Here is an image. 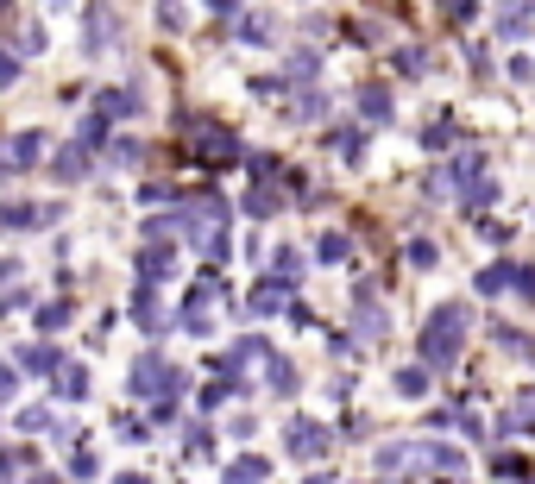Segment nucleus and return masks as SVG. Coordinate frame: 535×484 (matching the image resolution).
Returning a JSON list of instances; mask_svg holds the SVG:
<instances>
[{
	"label": "nucleus",
	"instance_id": "nucleus-33",
	"mask_svg": "<svg viewBox=\"0 0 535 484\" xmlns=\"http://www.w3.org/2000/svg\"><path fill=\"white\" fill-rule=\"evenodd\" d=\"M422 145H428V151H447V145H454V126L441 120V126H422Z\"/></svg>",
	"mask_w": 535,
	"mask_h": 484
},
{
	"label": "nucleus",
	"instance_id": "nucleus-17",
	"mask_svg": "<svg viewBox=\"0 0 535 484\" xmlns=\"http://www.w3.org/2000/svg\"><path fill=\"white\" fill-rule=\"evenodd\" d=\"M259 479H265V460H259V453H240V460L227 466V479H221V484H259Z\"/></svg>",
	"mask_w": 535,
	"mask_h": 484
},
{
	"label": "nucleus",
	"instance_id": "nucleus-7",
	"mask_svg": "<svg viewBox=\"0 0 535 484\" xmlns=\"http://www.w3.org/2000/svg\"><path fill=\"white\" fill-rule=\"evenodd\" d=\"M127 308H133V321L145 327V334H164V308H158V289H151V283H139Z\"/></svg>",
	"mask_w": 535,
	"mask_h": 484
},
{
	"label": "nucleus",
	"instance_id": "nucleus-10",
	"mask_svg": "<svg viewBox=\"0 0 535 484\" xmlns=\"http://www.w3.org/2000/svg\"><path fill=\"white\" fill-rule=\"evenodd\" d=\"M523 428L535 434V390H530V396H517V403L498 415V434H523Z\"/></svg>",
	"mask_w": 535,
	"mask_h": 484
},
{
	"label": "nucleus",
	"instance_id": "nucleus-23",
	"mask_svg": "<svg viewBox=\"0 0 535 484\" xmlns=\"http://www.w3.org/2000/svg\"><path fill=\"white\" fill-rule=\"evenodd\" d=\"M139 108H145V101H139L133 89H108V95H101V114H139Z\"/></svg>",
	"mask_w": 535,
	"mask_h": 484
},
{
	"label": "nucleus",
	"instance_id": "nucleus-19",
	"mask_svg": "<svg viewBox=\"0 0 535 484\" xmlns=\"http://www.w3.org/2000/svg\"><path fill=\"white\" fill-rule=\"evenodd\" d=\"M265 384H271V390H277V396H290V390H296V365H290V359H277V353H271V359H265Z\"/></svg>",
	"mask_w": 535,
	"mask_h": 484
},
{
	"label": "nucleus",
	"instance_id": "nucleus-8",
	"mask_svg": "<svg viewBox=\"0 0 535 484\" xmlns=\"http://www.w3.org/2000/svg\"><path fill=\"white\" fill-rule=\"evenodd\" d=\"M353 334H359V340H385V334H391V315H385L378 302H359V308H353Z\"/></svg>",
	"mask_w": 535,
	"mask_h": 484
},
{
	"label": "nucleus",
	"instance_id": "nucleus-45",
	"mask_svg": "<svg viewBox=\"0 0 535 484\" xmlns=\"http://www.w3.org/2000/svg\"><path fill=\"white\" fill-rule=\"evenodd\" d=\"M13 390H19V371H13V365H0V396H13Z\"/></svg>",
	"mask_w": 535,
	"mask_h": 484
},
{
	"label": "nucleus",
	"instance_id": "nucleus-36",
	"mask_svg": "<svg viewBox=\"0 0 535 484\" xmlns=\"http://www.w3.org/2000/svg\"><path fill=\"white\" fill-rule=\"evenodd\" d=\"M498 472H504V479H530V466H523L517 453H498Z\"/></svg>",
	"mask_w": 535,
	"mask_h": 484
},
{
	"label": "nucleus",
	"instance_id": "nucleus-14",
	"mask_svg": "<svg viewBox=\"0 0 535 484\" xmlns=\"http://www.w3.org/2000/svg\"><path fill=\"white\" fill-rule=\"evenodd\" d=\"M38 157H44V138H38V132H13L6 164H38Z\"/></svg>",
	"mask_w": 535,
	"mask_h": 484
},
{
	"label": "nucleus",
	"instance_id": "nucleus-1",
	"mask_svg": "<svg viewBox=\"0 0 535 484\" xmlns=\"http://www.w3.org/2000/svg\"><path fill=\"white\" fill-rule=\"evenodd\" d=\"M466 353V302H441L422 327V371H447Z\"/></svg>",
	"mask_w": 535,
	"mask_h": 484
},
{
	"label": "nucleus",
	"instance_id": "nucleus-32",
	"mask_svg": "<svg viewBox=\"0 0 535 484\" xmlns=\"http://www.w3.org/2000/svg\"><path fill=\"white\" fill-rule=\"evenodd\" d=\"M271 270H277V277H283V283H296V270H302V258H296V251H290V245H283V251H277V258H271Z\"/></svg>",
	"mask_w": 535,
	"mask_h": 484
},
{
	"label": "nucleus",
	"instance_id": "nucleus-22",
	"mask_svg": "<svg viewBox=\"0 0 535 484\" xmlns=\"http://www.w3.org/2000/svg\"><path fill=\"white\" fill-rule=\"evenodd\" d=\"M347 251H353V240H347V233H321V240H315V258H321V264H340Z\"/></svg>",
	"mask_w": 535,
	"mask_h": 484
},
{
	"label": "nucleus",
	"instance_id": "nucleus-46",
	"mask_svg": "<svg viewBox=\"0 0 535 484\" xmlns=\"http://www.w3.org/2000/svg\"><path fill=\"white\" fill-rule=\"evenodd\" d=\"M114 484H151V479H139V472H127V479H114Z\"/></svg>",
	"mask_w": 535,
	"mask_h": 484
},
{
	"label": "nucleus",
	"instance_id": "nucleus-3",
	"mask_svg": "<svg viewBox=\"0 0 535 484\" xmlns=\"http://www.w3.org/2000/svg\"><path fill=\"white\" fill-rule=\"evenodd\" d=\"M215 296H221V283L215 277H202L189 296H183V308H177V321L189 327V334H215Z\"/></svg>",
	"mask_w": 535,
	"mask_h": 484
},
{
	"label": "nucleus",
	"instance_id": "nucleus-39",
	"mask_svg": "<svg viewBox=\"0 0 535 484\" xmlns=\"http://www.w3.org/2000/svg\"><path fill=\"white\" fill-rule=\"evenodd\" d=\"M517 296H523V302H535V264H523V270H517Z\"/></svg>",
	"mask_w": 535,
	"mask_h": 484
},
{
	"label": "nucleus",
	"instance_id": "nucleus-16",
	"mask_svg": "<svg viewBox=\"0 0 535 484\" xmlns=\"http://www.w3.org/2000/svg\"><path fill=\"white\" fill-rule=\"evenodd\" d=\"M170 264H177V251H170V245H158V240L139 251V277H164Z\"/></svg>",
	"mask_w": 535,
	"mask_h": 484
},
{
	"label": "nucleus",
	"instance_id": "nucleus-11",
	"mask_svg": "<svg viewBox=\"0 0 535 484\" xmlns=\"http://www.w3.org/2000/svg\"><path fill=\"white\" fill-rule=\"evenodd\" d=\"M51 170H57V183H76V176H89V151H82V145H63V151L51 157Z\"/></svg>",
	"mask_w": 535,
	"mask_h": 484
},
{
	"label": "nucleus",
	"instance_id": "nucleus-25",
	"mask_svg": "<svg viewBox=\"0 0 535 484\" xmlns=\"http://www.w3.org/2000/svg\"><path fill=\"white\" fill-rule=\"evenodd\" d=\"M422 460H428L435 472H447V479L460 472V447H422Z\"/></svg>",
	"mask_w": 535,
	"mask_h": 484
},
{
	"label": "nucleus",
	"instance_id": "nucleus-12",
	"mask_svg": "<svg viewBox=\"0 0 535 484\" xmlns=\"http://www.w3.org/2000/svg\"><path fill=\"white\" fill-rule=\"evenodd\" d=\"M460 202L479 214V208H492V202H498V183H485V170H479V176H460Z\"/></svg>",
	"mask_w": 535,
	"mask_h": 484
},
{
	"label": "nucleus",
	"instance_id": "nucleus-27",
	"mask_svg": "<svg viewBox=\"0 0 535 484\" xmlns=\"http://www.w3.org/2000/svg\"><path fill=\"white\" fill-rule=\"evenodd\" d=\"M498 25H504V38H530V32H523V25H530V6H504Z\"/></svg>",
	"mask_w": 535,
	"mask_h": 484
},
{
	"label": "nucleus",
	"instance_id": "nucleus-6",
	"mask_svg": "<svg viewBox=\"0 0 535 484\" xmlns=\"http://www.w3.org/2000/svg\"><path fill=\"white\" fill-rule=\"evenodd\" d=\"M283 434H290V441H283V447H290V453H296V460H321V453H328V428H321V422H315V415H296V422H290V428H283Z\"/></svg>",
	"mask_w": 535,
	"mask_h": 484
},
{
	"label": "nucleus",
	"instance_id": "nucleus-43",
	"mask_svg": "<svg viewBox=\"0 0 535 484\" xmlns=\"http://www.w3.org/2000/svg\"><path fill=\"white\" fill-rule=\"evenodd\" d=\"M114 164H139V138H120V145H114Z\"/></svg>",
	"mask_w": 535,
	"mask_h": 484
},
{
	"label": "nucleus",
	"instance_id": "nucleus-38",
	"mask_svg": "<svg viewBox=\"0 0 535 484\" xmlns=\"http://www.w3.org/2000/svg\"><path fill=\"white\" fill-rule=\"evenodd\" d=\"M403 460H409V447H385V453H378V472H397Z\"/></svg>",
	"mask_w": 535,
	"mask_h": 484
},
{
	"label": "nucleus",
	"instance_id": "nucleus-47",
	"mask_svg": "<svg viewBox=\"0 0 535 484\" xmlns=\"http://www.w3.org/2000/svg\"><path fill=\"white\" fill-rule=\"evenodd\" d=\"M441 484H460V479H441Z\"/></svg>",
	"mask_w": 535,
	"mask_h": 484
},
{
	"label": "nucleus",
	"instance_id": "nucleus-13",
	"mask_svg": "<svg viewBox=\"0 0 535 484\" xmlns=\"http://www.w3.org/2000/svg\"><path fill=\"white\" fill-rule=\"evenodd\" d=\"M359 108H366V120H391V114H397V101H391V89H385V82H372V89H359Z\"/></svg>",
	"mask_w": 535,
	"mask_h": 484
},
{
	"label": "nucleus",
	"instance_id": "nucleus-37",
	"mask_svg": "<svg viewBox=\"0 0 535 484\" xmlns=\"http://www.w3.org/2000/svg\"><path fill=\"white\" fill-rule=\"evenodd\" d=\"M6 82H19V57L0 44V89H6Z\"/></svg>",
	"mask_w": 535,
	"mask_h": 484
},
{
	"label": "nucleus",
	"instance_id": "nucleus-34",
	"mask_svg": "<svg viewBox=\"0 0 535 484\" xmlns=\"http://www.w3.org/2000/svg\"><path fill=\"white\" fill-rule=\"evenodd\" d=\"M246 208H253V214H271V208H277V189H271V183H259V189L246 195Z\"/></svg>",
	"mask_w": 535,
	"mask_h": 484
},
{
	"label": "nucleus",
	"instance_id": "nucleus-31",
	"mask_svg": "<svg viewBox=\"0 0 535 484\" xmlns=\"http://www.w3.org/2000/svg\"><path fill=\"white\" fill-rule=\"evenodd\" d=\"M435 258H441L435 240H409V264H416V270H435Z\"/></svg>",
	"mask_w": 535,
	"mask_h": 484
},
{
	"label": "nucleus",
	"instance_id": "nucleus-4",
	"mask_svg": "<svg viewBox=\"0 0 535 484\" xmlns=\"http://www.w3.org/2000/svg\"><path fill=\"white\" fill-rule=\"evenodd\" d=\"M189 151H196L202 164H234V157H240V138H234V132H221L215 120H202L196 132H189Z\"/></svg>",
	"mask_w": 535,
	"mask_h": 484
},
{
	"label": "nucleus",
	"instance_id": "nucleus-40",
	"mask_svg": "<svg viewBox=\"0 0 535 484\" xmlns=\"http://www.w3.org/2000/svg\"><path fill=\"white\" fill-rule=\"evenodd\" d=\"M19 51H25V57H32V51H44V32H38V25H25V32H19Z\"/></svg>",
	"mask_w": 535,
	"mask_h": 484
},
{
	"label": "nucleus",
	"instance_id": "nucleus-44",
	"mask_svg": "<svg viewBox=\"0 0 535 484\" xmlns=\"http://www.w3.org/2000/svg\"><path fill=\"white\" fill-rule=\"evenodd\" d=\"M25 460H32V453H25ZM25 460H19V453H0V484L13 479V472H19V466H25Z\"/></svg>",
	"mask_w": 535,
	"mask_h": 484
},
{
	"label": "nucleus",
	"instance_id": "nucleus-42",
	"mask_svg": "<svg viewBox=\"0 0 535 484\" xmlns=\"http://www.w3.org/2000/svg\"><path fill=\"white\" fill-rule=\"evenodd\" d=\"M70 472H76V479H95L101 466H95V453H76V460H70Z\"/></svg>",
	"mask_w": 535,
	"mask_h": 484
},
{
	"label": "nucleus",
	"instance_id": "nucleus-28",
	"mask_svg": "<svg viewBox=\"0 0 535 484\" xmlns=\"http://www.w3.org/2000/svg\"><path fill=\"white\" fill-rule=\"evenodd\" d=\"M334 151H340L347 164H359V151H366V138H359L353 126H340V132H334Z\"/></svg>",
	"mask_w": 535,
	"mask_h": 484
},
{
	"label": "nucleus",
	"instance_id": "nucleus-15",
	"mask_svg": "<svg viewBox=\"0 0 535 484\" xmlns=\"http://www.w3.org/2000/svg\"><path fill=\"white\" fill-rule=\"evenodd\" d=\"M498 289H517V264H485L479 270V296H498Z\"/></svg>",
	"mask_w": 535,
	"mask_h": 484
},
{
	"label": "nucleus",
	"instance_id": "nucleus-29",
	"mask_svg": "<svg viewBox=\"0 0 535 484\" xmlns=\"http://www.w3.org/2000/svg\"><path fill=\"white\" fill-rule=\"evenodd\" d=\"M63 321H70V302H44V308H38V327H44V334H57Z\"/></svg>",
	"mask_w": 535,
	"mask_h": 484
},
{
	"label": "nucleus",
	"instance_id": "nucleus-35",
	"mask_svg": "<svg viewBox=\"0 0 535 484\" xmlns=\"http://www.w3.org/2000/svg\"><path fill=\"white\" fill-rule=\"evenodd\" d=\"M19 428H25V434H44V428H51V409H25Z\"/></svg>",
	"mask_w": 535,
	"mask_h": 484
},
{
	"label": "nucleus",
	"instance_id": "nucleus-20",
	"mask_svg": "<svg viewBox=\"0 0 535 484\" xmlns=\"http://www.w3.org/2000/svg\"><path fill=\"white\" fill-rule=\"evenodd\" d=\"M290 302V283H265V289H253V315H277Z\"/></svg>",
	"mask_w": 535,
	"mask_h": 484
},
{
	"label": "nucleus",
	"instance_id": "nucleus-24",
	"mask_svg": "<svg viewBox=\"0 0 535 484\" xmlns=\"http://www.w3.org/2000/svg\"><path fill=\"white\" fill-rule=\"evenodd\" d=\"M82 19H89V25H95V32H89V44H95V51H108V44H114V32H108V25H114V19H108V13H101V6H89V13H82Z\"/></svg>",
	"mask_w": 535,
	"mask_h": 484
},
{
	"label": "nucleus",
	"instance_id": "nucleus-5",
	"mask_svg": "<svg viewBox=\"0 0 535 484\" xmlns=\"http://www.w3.org/2000/svg\"><path fill=\"white\" fill-rule=\"evenodd\" d=\"M170 371H177V365H164V353H139V359H133V384H127V390H133V396H158V403H164Z\"/></svg>",
	"mask_w": 535,
	"mask_h": 484
},
{
	"label": "nucleus",
	"instance_id": "nucleus-21",
	"mask_svg": "<svg viewBox=\"0 0 535 484\" xmlns=\"http://www.w3.org/2000/svg\"><path fill=\"white\" fill-rule=\"evenodd\" d=\"M25 371H32V377H51V371H63V359H57V346H32V353H25Z\"/></svg>",
	"mask_w": 535,
	"mask_h": 484
},
{
	"label": "nucleus",
	"instance_id": "nucleus-30",
	"mask_svg": "<svg viewBox=\"0 0 535 484\" xmlns=\"http://www.w3.org/2000/svg\"><path fill=\"white\" fill-rule=\"evenodd\" d=\"M101 138H108V120H101V114H89V120H82V132H76V145L89 151V145H101Z\"/></svg>",
	"mask_w": 535,
	"mask_h": 484
},
{
	"label": "nucleus",
	"instance_id": "nucleus-41",
	"mask_svg": "<svg viewBox=\"0 0 535 484\" xmlns=\"http://www.w3.org/2000/svg\"><path fill=\"white\" fill-rule=\"evenodd\" d=\"M234 390H240V384H227V377H221V384H208V396H202V403H208V409H215V403H227V396H234Z\"/></svg>",
	"mask_w": 535,
	"mask_h": 484
},
{
	"label": "nucleus",
	"instance_id": "nucleus-2",
	"mask_svg": "<svg viewBox=\"0 0 535 484\" xmlns=\"http://www.w3.org/2000/svg\"><path fill=\"white\" fill-rule=\"evenodd\" d=\"M177 233H196V240H202V233H208V240L227 233V202H221V195H189V202H177Z\"/></svg>",
	"mask_w": 535,
	"mask_h": 484
},
{
	"label": "nucleus",
	"instance_id": "nucleus-26",
	"mask_svg": "<svg viewBox=\"0 0 535 484\" xmlns=\"http://www.w3.org/2000/svg\"><path fill=\"white\" fill-rule=\"evenodd\" d=\"M397 390H403V396H428V371H422V365H403Z\"/></svg>",
	"mask_w": 535,
	"mask_h": 484
},
{
	"label": "nucleus",
	"instance_id": "nucleus-9",
	"mask_svg": "<svg viewBox=\"0 0 535 484\" xmlns=\"http://www.w3.org/2000/svg\"><path fill=\"white\" fill-rule=\"evenodd\" d=\"M44 221H57V208H32V202H6L0 208V227H44Z\"/></svg>",
	"mask_w": 535,
	"mask_h": 484
},
{
	"label": "nucleus",
	"instance_id": "nucleus-18",
	"mask_svg": "<svg viewBox=\"0 0 535 484\" xmlns=\"http://www.w3.org/2000/svg\"><path fill=\"white\" fill-rule=\"evenodd\" d=\"M57 396H76V403H82V396H89V365H63V371H57Z\"/></svg>",
	"mask_w": 535,
	"mask_h": 484
}]
</instances>
